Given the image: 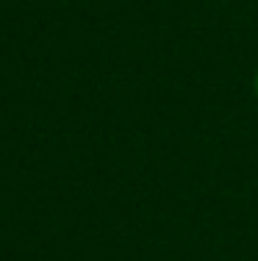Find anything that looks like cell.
<instances>
[{
  "mask_svg": "<svg viewBox=\"0 0 258 261\" xmlns=\"http://www.w3.org/2000/svg\"><path fill=\"white\" fill-rule=\"evenodd\" d=\"M253 86H255V97H258V72H255V81H253Z\"/></svg>",
  "mask_w": 258,
  "mask_h": 261,
  "instance_id": "cell-1",
  "label": "cell"
}]
</instances>
